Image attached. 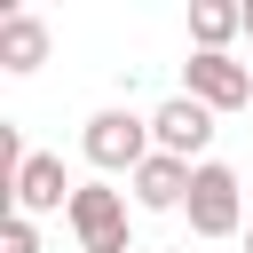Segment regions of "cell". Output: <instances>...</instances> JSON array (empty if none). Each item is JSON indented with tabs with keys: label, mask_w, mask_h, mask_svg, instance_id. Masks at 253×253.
<instances>
[{
	"label": "cell",
	"mask_w": 253,
	"mask_h": 253,
	"mask_svg": "<svg viewBox=\"0 0 253 253\" xmlns=\"http://www.w3.org/2000/svg\"><path fill=\"white\" fill-rule=\"evenodd\" d=\"M182 213H190V237H245V182H237V166L206 158V166L190 174Z\"/></svg>",
	"instance_id": "1"
},
{
	"label": "cell",
	"mask_w": 253,
	"mask_h": 253,
	"mask_svg": "<svg viewBox=\"0 0 253 253\" xmlns=\"http://www.w3.org/2000/svg\"><path fill=\"white\" fill-rule=\"evenodd\" d=\"M79 150H87L95 174H126V182H134V166H142L158 142H150V119H134V111H95L87 134H79Z\"/></svg>",
	"instance_id": "2"
},
{
	"label": "cell",
	"mask_w": 253,
	"mask_h": 253,
	"mask_svg": "<svg viewBox=\"0 0 253 253\" xmlns=\"http://www.w3.org/2000/svg\"><path fill=\"white\" fill-rule=\"evenodd\" d=\"M71 229H79L87 253H134V237H126V190L79 182V190H71Z\"/></svg>",
	"instance_id": "3"
},
{
	"label": "cell",
	"mask_w": 253,
	"mask_h": 253,
	"mask_svg": "<svg viewBox=\"0 0 253 253\" xmlns=\"http://www.w3.org/2000/svg\"><path fill=\"white\" fill-rule=\"evenodd\" d=\"M182 95H198L213 119L221 111H245L253 103V63H237V55H190L182 63Z\"/></svg>",
	"instance_id": "4"
},
{
	"label": "cell",
	"mask_w": 253,
	"mask_h": 253,
	"mask_svg": "<svg viewBox=\"0 0 253 253\" xmlns=\"http://www.w3.org/2000/svg\"><path fill=\"white\" fill-rule=\"evenodd\" d=\"M150 142H158L166 158H182V166H206L213 111H206L198 95H174V103H158V111H150Z\"/></svg>",
	"instance_id": "5"
},
{
	"label": "cell",
	"mask_w": 253,
	"mask_h": 253,
	"mask_svg": "<svg viewBox=\"0 0 253 253\" xmlns=\"http://www.w3.org/2000/svg\"><path fill=\"white\" fill-rule=\"evenodd\" d=\"M71 190H79V182H63V158H55V150H32V158L16 166V190H8V198H16V213L32 221V213H71Z\"/></svg>",
	"instance_id": "6"
},
{
	"label": "cell",
	"mask_w": 253,
	"mask_h": 253,
	"mask_svg": "<svg viewBox=\"0 0 253 253\" xmlns=\"http://www.w3.org/2000/svg\"><path fill=\"white\" fill-rule=\"evenodd\" d=\"M190 174H198V166H182V158L150 150V158L134 166V206H142V213H182V198H190Z\"/></svg>",
	"instance_id": "7"
},
{
	"label": "cell",
	"mask_w": 253,
	"mask_h": 253,
	"mask_svg": "<svg viewBox=\"0 0 253 253\" xmlns=\"http://www.w3.org/2000/svg\"><path fill=\"white\" fill-rule=\"evenodd\" d=\"M40 63H47V24L32 8L0 16V71H40Z\"/></svg>",
	"instance_id": "8"
},
{
	"label": "cell",
	"mask_w": 253,
	"mask_h": 253,
	"mask_svg": "<svg viewBox=\"0 0 253 253\" xmlns=\"http://www.w3.org/2000/svg\"><path fill=\"white\" fill-rule=\"evenodd\" d=\"M237 32H245V8H229V0H198V8H190V40H198V55H229Z\"/></svg>",
	"instance_id": "9"
},
{
	"label": "cell",
	"mask_w": 253,
	"mask_h": 253,
	"mask_svg": "<svg viewBox=\"0 0 253 253\" xmlns=\"http://www.w3.org/2000/svg\"><path fill=\"white\" fill-rule=\"evenodd\" d=\"M0 253H40V229H32L24 213H8V229H0Z\"/></svg>",
	"instance_id": "10"
},
{
	"label": "cell",
	"mask_w": 253,
	"mask_h": 253,
	"mask_svg": "<svg viewBox=\"0 0 253 253\" xmlns=\"http://www.w3.org/2000/svg\"><path fill=\"white\" fill-rule=\"evenodd\" d=\"M245 40H253V0H245Z\"/></svg>",
	"instance_id": "11"
},
{
	"label": "cell",
	"mask_w": 253,
	"mask_h": 253,
	"mask_svg": "<svg viewBox=\"0 0 253 253\" xmlns=\"http://www.w3.org/2000/svg\"><path fill=\"white\" fill-rule=\"evenodd\" d=\"M245 253H253V221H245Z\"/></svg>",
	"instance_id": "12"
}]
</instances>
